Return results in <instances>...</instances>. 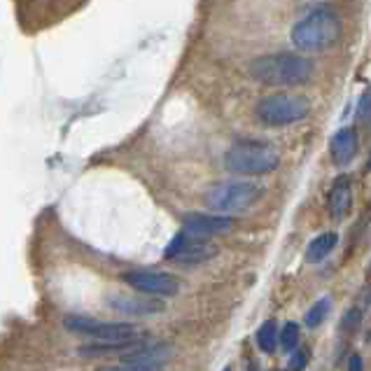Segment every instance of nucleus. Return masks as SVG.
I'll list each match as a JSON object with an SVG mask.
<instances>
[{"label": "nucleus", "instance_id": "f257e3e1", "mask_svg": "<svg viewBox=\"0 0 371 371\" xmlns=\"http://www.w3.org/2000/svg\"><path fill=\"white\" fill-rule=\"evenodd\" d=\"M247 73L252 80L269 87H299L313 78V61L302 54L276 52L252 58Z\"/></svg>", "mask_w": 371, "mask_h": 371}, {"label": "nucleus", "instance_id": "f03ea898", "mask_svg": "<svg viewBox=\"0 0 371 371\" xmlns=\"http://www.w3.org/2000/svg\"><path fill=\"white\" fill-rule=\"evenodd\" d=\"M341 21L337 12L329 8H315L299 19L292 26V45L306 54H320V52L332 49L339 43Z\"/></svg>", "mask_w": 371, "mask_h": 371}, {"label": "nucleus", "instance_id": "7ed1b4c3", "mask_svg": "<svg viewBox=\"0 0 371 371\" xmlns=\"http://www.w3.org/2000/svg\"><path fill=\"white\" fill-rule=\"evenodd\" d=\"M280 164L278 152L262 140H238L227 150L225 166L236 175H267Z\"/></svg>", "mask_w": 371, "mask_h": 371}, {"label": "nucleus", "instance_id": "20e7f679", "mask_svg": "<svg viewBox=\"0 0 371 371\" xmlns=\"http://www.w3.org/2000/svg\"><path fill=\"white\" fill-rule=\"evenodd\" d=\"M264 190L250 180H222L215 182L205 194V203L210 210H217L220 215L240 213L255 205L262 199Z\"/></svg>", "mask_w": 371, "mask_h": 371}, {"label": "nucleus", "instance_id": "39448f33", "mask_svg": "<svg viewBox=\"0 0 371 371\" xmlns=\"http://www.w3.org/2000/svg\"><path fill=\"white\" fill-rule=\"evenodd\" d=\"M311 113V103L304 96L297 93H273V96H264L255 105V117L264 126H290L306 120Z\"/></svg>", "mask_w": 371, "mask_h": 371}, {"label": "nucleus", "instance_id": "423d86ee", "mask_svg": "<svg viewBox=\"0 0 371 371\" xmlns=\"http://www.w3.org/2000/svg\"><path fill=\"white\" fill-rule=\"evenodd\" d=\"M63 327L68 332L75 334H87L96 341H124V339H135L138 329L131 322H105V320H93V317H82V315H68L63 320Z\"/></svg>", "mask_w": 371, "mask_h": 371}, {"label": "nucleus", "instance_id": "0eeeda50", "mask_svg": "<svg viewBox=\"0 0 371 371\" xmlns=\"http://www.w3.org/2000/svg\"><path fill=\"white\" fill-rule=\"evenodd\" d=\"M122 280L133 290L147 294V297H173L180 290V280L164 271H152V269H138V271H126L122 276Z\"/></svg>", "mask_w": 371, "mask_h": 371}, {"label": "nucleus", "instance_id": "6e6552de", "mask_svg": "<svg viewBox=\"0 0 371 371\" xmlns=\"http://www.w3.org/2000/svg\"><path fill=\"white\" fill-rule=\"evenodd\" d=\"M217 255V245L205 238H194L180 232L166 247V259L178 264H203Z\"/></svg>", "mask_w": 371, "mask_h": 371}, {"label": "nucleus", "instance_id": "1a4fd4ad", "mask_svg": "<svg viewBox=\"0 0 371 371\" xmlns=\"http://www.w3.org/2000/svg\"><path fill=\"white\" fill-rule=\"evenodd\" d=\"M234 229V217L229 215H205V213H192L182 222V232L194 238H208L217 234H227Z\"/></svg>", "mask_w": 371, "mask_h": 371}, {"label": "nucleus", "instance_id": "9d476101", "mask_svg": "<svg viewBox=\"0 0 371 371\" xmlns=\"http://www.w3.org/2000/svg\"><path fill=\"white\" fill-rule=\"evenodd\" d=\"M357 150H360V135L352 126L339 128L337 133L332 135V143H329V152H332V159L337 166H346L352 159L357 157Z\"/></svg>", "mask_w": 371, "mask_h": 371}, {"label": "nucleus", "instance_id": "9b49d317", "mask_svg": "<svg viewBox=\"0 0 371 371\" xmlns=\"http://www.w3.org/2000/svg\"><path fill=\"white\" fill-rule=\"evenodd\" d=\"M145 341L143 339H124V341H96V344L80 346L78 352L82 357H103V355H128L135 348H140Z\"/></svg>", "mask_w": 371, "mask_h": 371}, {"label": "nucleus", "instance_id": "f8f14e48", "mask_svg": "<svg viewBox=\"0 0 371 371\" xmlns=\"http://www.w3.org/2000/svg\"><path fill=\"white\" fill-rule=\"evenodd\" d=\"M327 208H329V215L334 220H344L346 215L350 213L352 208V185L346 175L334 182L332 190H329V199H327Z\"/></svg>", "mask_w": 371, "mask_h": 371}, {"label": "nucleus", "instance_id": "ddd939ff", "mask_svg": "<svg viewBox=\"0 0 371 371\" xmlns=\"http://www.w3.org/2000/svg\"><path fill=\"white\" fill-rule=\"evenodd\" d=\"M108 304L115 311L126 315H150V313H161L164 302H157L155 297L138 299V297H110Z\"/></svg>", "mask_w": 371, "mask_h": 371}, {"label": "nucleus", "instance_id": "4468645a", "mask_svg": "<svg viewBox=\"0 0 371 371\" xmlns=\"http://www.w3.org/2000/svg\"><path fill=\"white\" fill-rule=\"evenodd\" d=\"M337 243H339V236L334 232L322 234V236H317L315 240H311V245L306 247V259H308L311 264L322 262V259L337 247Z\"/></svg>", "mask_w": 371, "mask_h": 371}, {"label": "nucleus", "instance_id": "2eb2a0df", "mask_svg": "<svg viewBox=\"0 0 371 371\" xmlns=\"http://www.w3.org/2000/svg\"><path fill=\"white\" fill-rule=\"evenodd\" d=\"M257 344L264 352H273L276 346H278V327H276L273 320H267L257 332Z\"/></svg>", "mask_w": 371, "mask_h": 371}, {"label": "nucleus", "instance_id": "dca6fc26", "mask_svg": "<svg viewBox=\"0 0 371 371\" xmlns=\"http://www.w3.org/2000/svg\"><path fill=\"white\" fill-rule=\"evenodd\" d=\"M278 344H280V348L285 350V352H292L294 348H297V344H299V327H297V322H287V325L280 329Z\"/></svg>", "mask_w": 371, "mask_h": 371}, {"label": "nucleus", "instance_id": "f3484780", "mask_svg": "<svg viewBox=\"0 0 371 371\" xmlns=\"http://www.w3.org/2000/svg\"><path fill=\"white\" fill-rule=\"evenodd\" d=\"M329 308H332V302H329V299H320V302H317L313 308L306 313V325L317 327L329 315Z\"/></svg>", "mask_w": 371, "mask_h": 371}, {"label": "nucleus", "instance_id": "a211bd4d", "mask_svg": "<svg viewBox=\"0 0 371 371\" xmlns=\"http://www.w3.org/2000/svg\"><path fill=\"white\" fill-rule=\"evenodd\" d=\"M101 371H164V362H122L117 367H105Z\"/></svg>", "mask_w": 371, "mask_h": 371}, {"label": "nucleus", "instance_id": "6ab92c4d", "mask_svg": "<svg viewBox=\"0 0 371 371\" xmlns=\"http://www.w3.org/2000/svg\"><path fill=\"white\" fill-rule=\"evenodd\" d=\"M306 364H308V352H306V350H297L292 355L290 364H287V367H290L287 371H304Z\"/></svg>", "mask_w": 371, "mask_h": 371}, {"label": "nucleus", "instance_id": "aec40b11", "mask_svg": "<svg viewBox=\"0 0 371 371\" xmlns=\"http://www.w3.org/2000/svg\"><path fill=\"white\" fill-rule=\"evenodd\" d=\"M357 117H360L362 122L369 120V91H364L360 96V103H357Z\"/></svg>", "mask_w": 371, "mask_h": 371}, {"label": "nucleus", "instance_id": "412c9836", "mask_svg": "<svg viewBox=\"0 0 371 371\" xmlns=\"http://www.w3.org/2000/svg\"><path fill=\"white\" fill-rule=\"evenodd\" d=\"M350 371H362V360H360V355H352V357H350Z\"/></svg>", "mask_w": 371, "mask_h": 371}, {"label": "nucleus", "instance_id": "4be33fe9", "mask_svg": "<svg viewBox=\"0 0 371 371\" xmlns=\"http://www.w3.org/2000/svg\"><path fill=\"white\" fill-rule=\"evenodd\" d=\"M225 371H232V369H229V367H227V369H225Z\"/></svg>", "mask_w": 371, "mask_h": 371}]
</instances>
